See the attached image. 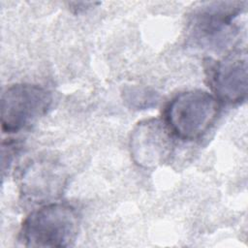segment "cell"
<instances>
[{
  "mask_svg": "<svg viewBox=\"0 0 248 248\" xmlns=\"http://www.w3.org/2000/svg\"><path fill=\"white\" fill-rule=\"evenodd\" d=\"M78 227L79 216L72 204L48 202L25 218L20 239L27 247H69L76 241Z\"/></svg>",
  "mask_w": 248,
  "mask_h": 248,
  "instance_id": "6da1fadb",
  "label": "cell"
},
{
  "mask_svg": "<svg viewBox=\"0 0 248 248\" xmlns=\"http://www.w3.org/2000/svg\"><path fill=\"white\" fill-rule=\"evenodd\" d=\"M218 100L203 90H188L173 97L165 108V123L183 140L202 138L219 114Z\"/></svg>",
  "mask_w": 248,
  "mask_h": 248,
  "instance_id": "7a4b0ae2",
  "label": "cell"
},
{
  "mask_svg": "<svg viewBox=\"0 0 248 248\" xmlns=\"http://www.w3.org/2000/svg\"><path fill=\"white\" fill-rule=\"evenodd\" d=\"M52 104L51 93L37 84L11 85L1 98V128L4 133H17L44 116Z\"/></svg>",
  "mask_w": 248,
  "mask_h": 248,
  "instance_id": "3957f363",
  "label": "cell"
},
{
  "mask_svg": "<svg viewBox=\"0 0 248 248\" xmlns=\"http://www.w3.org/2000/svg\"><path fill=\"white\" fill-rule=\"evenodd\" d=\"M243 2H207L197 7L189 18L188 31L200 46L219 48L233 37L234 19L243 11Z\"/></svg>",
  "mask_w": 248,
  "mask_h": 248,
  "instance_id": "277c9868",
  "label": "cell"
},
{
  "mask_svg": "<svg viewBox=\"0 0 248 248\" xmlns=\"http://www.w3.org/2000/svg\"><path fill=\"white\" fill-rule=\"evenodd\" d=\"M131 158L142 169H155L165 164L172 154L173 140L166 123L157 118L140 121L129 139Z\"/></svg>",
  "mask_w": 248,
  "mask_h": 248,
  "instance_id": "5b68a950",
  "label": "cell"
},
{
  "mask_svg": "<svg viewBox=\"0 0 248 248\" xmlns=\"http://www.w3.org/2000/svg\"><path fill=\"white\" fill-rule=\"evenodd\" d=\"M247 56L235 51L217 61L209 70V83L215 95L228 104H240L247 96Z\"/></svg>",
  "mask_w": 248,
  "mask_h": 248,
  "instance_id": "8992f818",
  "label": "cell"
},
{
  "mask_svg": "<svg viewBox=\"0 0 248 248\" xmlns=\"http://www.w3.org/2000/svg\"><path fill=\"white\" fill-rule=\"evenodd\" d=\"M62 167L48 159H37L27 164L19 174L20 193L28 200L42 202L61 195L66 183Z\"/></svg>",
  "mask_w": 248,
  "mask_h": 248,
  "instance_id": "52a82bcc",
  "label": "cell"
},
{
  "mask_svg": "<svg viewBox=\"0 0 248 248\" xmlns=\"http://www.w3.org/2000/svg\"><path fill=\"white\" fill-rule=\"evenodd\" d=\"M123 99L130 108L145 109L156 105L158 96L156 92L146 87L130 86L124 90Z\"/></svg>",
  "mask_w": 248,
  "mask_h": 248,
  "instance_id": "ba28073f",
  "label": "cell"
},
{
  "mask_svg": "<svg viewBox=\"0 0 248 248\" xmlns=\"http://www.w3.org/2000/svg\"><path fill=\"white\" fill-rule=\"evenodd\" d=\"M19 147H20L19 144L14 140H8V141L2 142V157L7 156V159L2 160V170H4L5 168L9 169L10 165L12 164V161L15 158V155L18 153Z\"/></svg>",
  "mask_w": 248,
  "mask_h": 248,
  "instance_id": "9c48e42d",
  "label": "cell"
}]
</instances>
